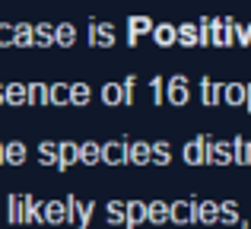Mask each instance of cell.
<instances>
[{
    "label": "cell",
    "mask_w": 251,
    "mask_h": 229,
    "mask_svg": "<svg viewBox=\"0 0 251 229\" xmlns=\"http://www.w3.org/2000/svg\"><path fill=\"white\" fill-rule=\"evenodd\" d=\"M235 45H242V48H248V45H251V23L248 25L235 23Z\"/></svg>",
    "instance_id": "ab89813d"
},
{
    "label": "cell",
    "mask_w": 251,
    "mask_h": 229,
    "mask_svg": "<svg viewBox=\"0 0 251 229\" xmlns=\"http://www.w3.org/2000/svg\"><path fill=\"white\" fill-rule=\"evenodd\" d=\"M0 48H13V23H0Z\"/></svg>",
    "instance_id": "60d3db41"
},
{
    "label": "cell",
    "mask_w": 251,
    "mask_h": 229,
    "mask_svg": "<svg viewBox=\"0 0 251 229\" xmlns=\"http://www.w3.org/2000/svg\"><path fill=\"white\" fill-rule=\"evenodd\" d=\"M197 48H210V16L197 19Z\"/></svg>",
    "instance_id": "f35d334b"
},
{
    "label": "cell",
    "mask_w": 251,
    "mask_h": 229,
    "mask_svg": "<svg viewBox=\"0 0 251 229\" xmlns=\"http://www.w3.org/2000/svg\"><path fill=\"white\" fill-rule=\"evenodd\" d=\"M105 213H108V223L111 226H124V204H121V201H108Z\"/></svg>",
    "instance_id": "8d00e7d4"
},
{
    "label": "cell",
    "mask_w": 251,
    "mask_h": 229,
    "mask_svg": "<svg viewBox=\"0 0 251 229\" xmlns=\"http://www.w3.org/2000/svg\"><path fill=\"white\" fill-rule=\"evenodd\" d=\"M235 45V19H210V48H232Z\"/></svg>",
    "instance_id": "7a4b0ae2"
},
{
    "label": "cell",
    "mask_w": 251,
    "mask_h": 229,
    "mask_svg": "<svg viewBox=\"0 0 251 229\" xmlns=\"http://www.w3.org/2000/svg\"><path fill=\"white\" fill-rule=\"evenodd\" d=\"M153 19L150 16H130L127 19V45L130 48H134V45H140V38L143 35H150V32H153Z\"/></svg>",
    "instance_id": "30bf717a"
},
{
    "label": "cell",
    "mask_w": 251,
    "mask_h": 229,
    "mask_svg": "<svg viewBox=\"0 0 251 229\" xmlns=\"http://www.w3.org/2000/svg\"><path fill=\"white\" fill-rule=\"evenodd\" d=\"M25 159H29V150H25V143H19V140L3 143V166H23Z\"/></svg>",
    "instance_id": "5bb4252c"
},
{
    "label": "cell",
    "mask_w": 251,
    "mask_h": 229,
    "mask_svg": "<svg viewBox=\"0 0 251 229\" xmlns=\"http://www.w3.org/2000/svg\"><path fill=\"white\" fill-rule=\"evenodd\" d=\"M166 102H169V105H175V108H181V105H188V102H191V83H188V76H184V74H175V76H169V80H166Z\"/></svg>",
    "instance_id": "3957f363"
},
{
    "label": "cell",
    "mask_w": 251,
    "mask_h": 229,
    "mask_svg": "<svg viewBox=\"0 0 251 229\" xmlns=\"http://www.w3.org/2000/svg\"><path fill=\"white\" fill-rule=\"evenodd\" d=\"M76 162H80V143H74V140H57V162H54L57 172H67V169L76 166Z\"/></svg>",
    "instance_id": "52a82bcc"
},
{
    "label": "cell",
    "mask_w": 251,
    "mask_h": 229,
    "mask_svg": "<svg viewBox=\"0 0 251 229\" xmlns=\"http://www.w3.org/2000/svg\"><path fill=\"white\" fill-rule=\"evenodd\" d=\"M207 143H210V137H207V134H197L194 140H188V143H184V150H181V159L188 162L191 169H197V166H207Z\"/></svg>",
    "instance_id": "277c9868"
},
{
    "label": "cell",
    "mask_w": 251,
    "mask_h": 229,
    "mask_svg": "<svg viewBox=\"0 0 251 229\" xmlns=\"http://www.w3.org/2000/svg\"><path fill=\"white\" fill-rule=\"evenodd\" d=\"M23 210H25L23 223H32V226H42L45 223V204H42V201H35L32 194H23Z\"/></svg>",
    "instance_id": "4fadbf2b"
},
{
    "label": "cell",
    "mask_w": 251,
    "mask_h": 229,
    "mask_svg": "<svg viewBox=\"0 0 251 229\" xmlns=\"http://www.w3.org/2000/svg\"><path fill=\"white\" fill-rule=\"evenodd\" d=\"M197 89H201V102L207 108H213V105L223 102V83H213L210 76H201V80H197Z\"/></svg>",
    "instance_id": "8fae6325"
},
{
    "label": "cell",
    "mask_w": 251,
    "mask_h": 229,
    "mask_svg": "<svg viewBox=\"0 0 251 229\" xmlns=\"http://www.w3.org/2000/svg\"><path fill=\"white\" fill-rule=\"evenodd\" d=\"M216 223L223 226H239V204L235 201H223V204H216Z\"/></svg>",
    "instance_id": "ac0fdd59"
},
{
    "label": "cell",
    "mask_w": 251,
    "mask_h": 229,
    "mask_svg": "<svg viewBox=\"0 0 251 229\" xmlns=\"http://www.w3.org/2000/svg\"><path fill=\"white\" fill-rule=\"evenodd\" d=\"M175 45H181V48H197V23L175 25Z\"/></svg>",
    "instance_id": "44dd1931"
},
{
    "label": "cell",
    "mask_w": 251,
    "mask_h": 229,
    "mask_svg": "<svg viewBox=\"0 0 251 229\" xmlns=\"http://www.w3.org/2000/svg\"><path fill=\"white\" fill-rule=\"evenodd\" d=\"M6 213H10V223H13V226H23V220H25L23 194H10V198H6Z\"/></svg>",
    "instance_id": "f1b7e54d"
},
{
    "label": "cell",
    "mask_w": 251,
    "mask_h": 229,
    "mask_svg": "<svg viewBox=\"0 0 251 229\" xmlns=\"http://www.w3.org/2000/svg\"><path fill=\"white\" fill-rule=\"evenodd\" d=\"M223 102L232 108L245 105V83H223Z\"/></svg>",
    "instance_id": "d6986e66"
},
{
    "label": "cell",
    "mask_w": 251,
    "mask_h": 229,
    "mask_svg": "<svg viewBox=\"0 0 251 229\" xmlns=\"http://www.w3.org/2000/svg\"><path fill=\"white\" fill-rule=\"evenodd\" d=\"M194 223H203V226H213L216 223V201H197Z\"/></svg>",
    "instance_id": "cb8c5ba5"
},
{
    "label": "cell",
    "mask_w": 251,
    "mask_h": 229,
    "mask_svg": "<svg viewBox=\"0 0 251 229\" xmlns=\"http://www.w3.org/2000/svg\"><path fill=\"white\" fill-rule=\"evenodd\" d=\"M96 217V204L92 201H83L76 194H67L64 198V223H70V229H89V220Z\"/></svg>",
    "instance_id": "6da1fadb"
},
{
    "label": "cell",
    "mask_w": 251,
    "mask_h": 229,
    "mask_svg": "<svg viewBox=\"0 0 251 229\" xmlns=\"http://www.w3.org/2000/svg\"><path fill=\"white\" fill-rule=\"evenodd\" d=\"M45 223L48 226L64 223V201H45Z\"/></svg>",
    "instance_id": "1f68e13d"
},
{
    "label": "cell",
    "mask_w": 251,
    "mask_h": 229,
    "mask_svg": "<svg viewBox=\"0 0 251 229\" xmlns=\"http://www.w3.org/2000/svg\"><path fill=\"white\" fill-rule=\"evenodd\" d=\"M38 162H42V166H54L57 162V140H42L38 143Z\"/></svg>",
    "instance_id": "d6a6232c"
},
{
    "label": "cell",
    "mask_w": 251,
    "mask_h": 229,
    "mask_svg": "<svg viewBox=\"0 0 251 229\" xmlns=\"http://www.w3.org/2000/svg\"><path fill=\"white\" fill-rule=\"evenodd\" d=\"M147 223H153V226L169 223V204L166 201H150L147 204Z\"/></svg>",
    "instance_id": "603a6c76"
},
{
    "label": "cell",
    "mask_w": 251,
    "mask_h": 229,
    "mask_svg": "<svg viewBox=\"0 0 251 229\" xmlns=\"http://www.w3.org/2000/svg\"><path fill=\"white\" fill-rule=\"evenodd\" d=\"M0 105H3V83H0Z\"/></svg>",
    "instance_id": "ee69618b"
},
{
    "label": "cell",
    "mask_w": 251,
    "mask_h": 229,
    "mask_svg": "<svg viewBox=\"0 0 251 229\" xmlns=\"http://www.w3.org/2000/svg\"><path fill=\"white\" fill-rule=\"evenodd\" d=\"M102 162L105 166H124V162H127V140L102 143Z\"/></svg>",
    "instance_id": "9c48e42d"
},
{
    "label": "cell",
    "mask_w": 251,
    "mask_h": 229,
    "mask_svg": "<svg viewBox=\"0 0 251 229\" xmlns=\"http://www.w3.org/2000/svg\"><path fill=\"white\" fill-rule=\"evenodd\" d=\"M172 162V143L156 140L150 143V166H169Z\"/></svg>",
    "instance_id": "7402d4cb"
},
{
    "label": "cell",
    "mask_w": 251,
    "mask_h": 229,
    "mask_svg": "<svg viewBox=\"0 0 251 229\" xmlns=\"http://www.w3.org/2000/svg\"><path fill=\"white\" fill-rule=\"evenodd\" d=\"M194 207H197V201H188V198L172 201V204H169V223H175V226L194 223Z\"/></svg>",
    "instance_id": "8992f818"
},
{
    "label": "cell",
    "mask_w": 251,
    "mask_h": 229,
    "mask_svg": "<svg viewBox=\"0 0 251 229\" xmlns=\"http://www.w3.org/2000/svg\"><path fill=\"white\" fill-rule=\"evenodd\" d=\"M134 89H137V76H124L121 83V105H134Z\"/></svg>",
    "instance_id": "74e56055"
},
{
    "label": "cell",
    "mask_w": 251,
    "mask_h": 229,
    "mask_svg": "<svg viewBox=\"0 0 251 229\" xmlns=\"http://www.w3.org/2000/svg\"><path fill=\"white\" fill-rule=\"evenodd\" d=\"M3 105H25V83H10V86H3Z\"/></svg>",
    "instance_id": "4316f807"
},
{
    "label": "cell",
    "mask_w": 251,
    "mask_h": 229,
    "mask_svg": "<svg viewBox=\"0 0 251 229\" xmlns=\"http://www.w3.org/2000/svg\"><path fill=\"white\" fill-rule=\"evenodd\" d=\"M245 105H248V112H251V83L245 86Z\"/></svg>",
    "instance_id": "b9f144b4"
},
{
    "label": "cell",
    "mask_w": 251,
    "mask_h": 229,
    "mask_svg": "<svg viewBox=\"0 0 251 229\" xmlns=\"http://www.w3.org/2000/svg\"><path fill=\"white\" fill-rule=\"evenodd\" d=\"M127 162L130 166H150V143L147 140H127Z\"/></svg>",
    "instance_id": "9a60e30c"
},
{
    "label": "cell",
    "mask_w": 251,
    "mask_h": 229,
    "mask_svg": "<svg viewBox=\"0 0 251 229\" xmlns=\"http://www.w3.org/2000/svg\"><path fill=\"white\" fill-rule=\"evenodd\" d=\"M80 162L89 166V169H96L99 162H102V143H96V140L80 143Z\"/></svg>",
    "instance_id": "ffe728a7"
},
{
    "label": "cell",
    "mask_w": 251,
    "mask_h": 229,
    "mask_svg": "<svg viewBox=\"0 0 251 229\" xmlns=\"http://www.w3.org/2000/svg\"><path fill=\"white\" fill-rule=\"evenodd\" d=\"M147 223V201H127L124 204V229H137Z\"/></svg>",
    "instance_id": "7c38bea8"
},
{
    "label": "cell",
    "mask_w": 251,
    "mask_h": 229,
    "mask_svg": "<svg viewBox=\"0 0 251 229\" xmlns=\"http://www.w3.org/2000/svg\"><path fill=\"white\" fill-rule=\"evenodd\" d=\"M32 48H54V25L48 23L32 25Z\"/></svg>",
    "instance_id": "2e32d148"
},
{
    "label": "cell",
    "mask_w": 251,
    "mask_h": 229,
    "mask_svg": "<svg viewBox=\"0 0 251 229\" xmlns=\"http://www.w3.org/2000/svg\"><path fill=\"white\" fill-rule=\"evenodd\" d=\"M48 99H51V105H70V83H51Z\"/></svg>",
    "instance_id": "4dcf8cb0"
},
{
    "label": "cell",
    "mask_w": 251,
    "mask_h": 229,
    "mask_svg": "<svg viewBox=\"0 0 251 229\" xmlns=\"http://www.w3.org/2000/svg\"><path fill=\"white\" fill-rule=\"evenodd\" d=\"M207 166H220V169L232 166V143L229 140H213V137H210V143H207Z\"/></svg>",
    "instance_id": "5b68a950"
},
{
    "label": "cell",
    "mask_w": 251,
    "mask_h": 229,
    "mask_svg": "<svg viewBox=\"0 0 251 229\" xmlns=\"http://www.w3.org/2000/svg\"><path fill=\"white\" fill-rule=\"evenodd\" d=\"M248 166H251V140H248Z\"/></svg>",
    "instance_id": "f6af8a7d"
},
{
    "label": "cell",
    "mask_w": 251,
    "mask_h": 229,
    "mask_svg": "<svg viewBox=\"0 0 251 229\" xmlns=\"http://www.w3.org/2000/svg\"><path fill=\"white\" fill-rule=\"evenodd\" d=\"M0 166H3V143H0Z\"/></svg>",
    "instance_id": "7bdbcfd3"
},
{
    "label": "cell",
    "mask_w": 251,
    "mask_h": 229,
    "mask_svg": "<svg viewBox=\"0 0 251 229\" xmlns=\"http://www.w3.org/2000/svg\"><path fill=\"white\" fill-rule=\"evenodd\" d=\"M232 166H248V140L245 137H232Z\"/></svg>",
    "instance_id": "836d02e7"
},
{
    "label": "cell",
    "mask_w": 251,
    "mask_h": 229,
    "mask_svg": "<svg viewBox=\"0 0 251 229\" xmlns=\"http://www.w3.org/2000/svg\"><path fill=\"white\" fill-rule=\"evenodd\" d=\"M99 96H102L105 105H121V83H105Z\"/></svg>",
    "instance_id": "d590c367"
},
{
    "label": "cell",
    "mask_w": 251,
    "mask_h": 229,
    "mask_svg": "<svg viewBox=\"0 0 251 229\" xmlns=\"http://www.w3.org/2000/svg\"><path fill=\"white\" fill-rule=\"evenodd\" d=\"M150 35H153V42L159 45V48H172V45H175V25H172V23H159V25H153Z\"/></svg>",
    "instance_id": "484cf974"
},
{
    "label": "cell",
    "mask_w": 251,
    "mask_h": 229,
    "mask_svg": "<svg viewBox=\"0 0 251 229\" xmlns=\"http://www.w3.org/2000/svg\"><path fill=\"white\" fill-rule=\"evenodd\" d=\"M150 99H153V105H166V76L150 80Z\"/></svg>",
    "instance_id": "e575fe53"
},
{
    "label": "cell",
    "mask_w": 251,
    "mask_h": 229,
    "mask_svg": "<svg viewBox=\"0 0 251 229\" xmlns=\"http://www.w3.org/2000/svg\"><path fill=\"white\" fill-rule=\"evenodd\" d=\"M89 45L92 48H111L115 45V25L111 23H89Z\"/></svg>",
    "instance_id": "ba28073f"
},
{
    "label": "cell",
    "mask_w": 251,
    "mask_h": 229,
    "mask_svg": "<svg viewBox=\"0 0 251 229\" xmlns=\"http://www.w3.org/2000/svg\"><path fill=\"white\" fill-rule=\"evenodd\" d=\"M54 45L57 48H74L76 45V29L70 23H57L54 25Z\"/></svg>",
    "instance_id": "d4e9b609"
},
{
    "label": "cell",
    "mask_w": 251,
    "mask_h": 229,
    "mask_svg": "<svg viewBox=\"0 0 251 229\" xmlns=\"http://www.w3.org/2000/svg\"><path fill=\"white\" fill-rule=\"evenodd\" d=\"M13 48H32V23L13 25Z\"/></svg>",
    "instance_id": "f546056e"
},
{
    "label": "cell",
    "mask_w": 251,
    "mask_h": 229,
    "mask_svg": "<svg viewBox=\"0 0 251 229\" xmlns=\"http://www.w3.org/2000/svg\"><path fill=\"white\" fill-rule=\"evenodd\" d=\"M25 105H35V108L51 105L48 86H45V83H25Z\"/></svg>",
    "instance_id": "e0dca14e"
},
{
    "label": "cell",
    "mask_w": 251,
    "mask_h": 229,
    "mask_svg": "<svg viewBox=\"0 0 251 229\" xmlns=\"http://www.w3.org/2000/svg\"><path fill=\"white\" fill-rule=\"evenodd\" d=\"M89 102H92V89H89V83H70V105L83 108V105H89Z\"/></svg>",
    "instance_id": "83f0119b"
}]
</instances>
